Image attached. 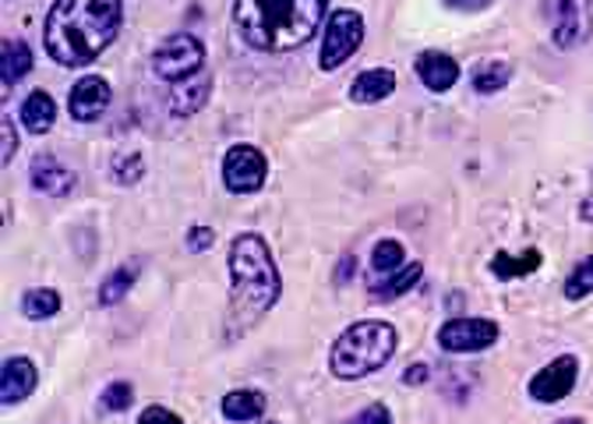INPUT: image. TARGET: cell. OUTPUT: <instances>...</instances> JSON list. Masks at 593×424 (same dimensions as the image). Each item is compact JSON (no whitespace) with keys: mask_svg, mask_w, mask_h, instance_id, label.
I'll use <instances>...</instances> for the list:
<instances>
[{"mask_svg":"<svg viewBox=\"0 0 593 424\" xmlns=\"http://www.w3.org/2000/svg\"><path fill=\"white\" fill-rule=\"evenodd\" d=\"M403 259H406V251H403V244L399 241H378L375 244V251H371V269H375V280H382V276H393L396 269H403Z\"/></svg>","mask_w":593,"mask_h":424,"instance_id":"cell-25","label":"cell"},{"mask_svg":"<svg viewBox=\"0 0 593 424\" xmlns=\"http://www.w3.org/2000/svg\"><path fill=\"white\" fill-rule=\"evenodd\" d=\"M212 241H216L212 227H191L188 230V251H209Z\"/></svg>","mask_w":593,"mask_h":424,"instance_id":"cell-31","label":"cell"},{"mask_svg":"<svg viewBox=\"0 0 593 424\" xmlns=\"http://www.w3.org/2000/svg\"><path fill=\"white\" fill-rule=\"evenodd\" d=\"M396 89V75L388 67H367L350 85V99L353 104H382Z\"/></svg>","mask_w":593,"mask_h":424,"instance_id":"cell-15","label":"cell"},{"mask_svg":"<svg viewBox=\"0 0 593 424\" xmlns=\"http://www.w3.org/2000/svg\"><path fill=\"white\" fill-rule=\"evenodd\" d=\"M508 78H513V67H508L505 61H487V64L477 67V72H473V89L491 96V93L505 89Z\"/></svg>","mask_w":593,"mask_h":424,"instance_id":"cell-24","label":"cell"},{"mask_svg":"<svg viewBox=\"0 0 593 424\" xmlns=\"http://www.w3.org/2000/svg\"><path fill=\"white\" fill-rule=\"evenodd\" d=\"M209 96H212V75L198 72V75L174 85V93H169V113H174V117H191V113H198L201 107L209 104Z\"/></svg>","mask_w":593,"mask_h":424,"instance_id":"cell-13","label":"cell"},{"mask_svg":"<svg viewBox=\"0 0 593 424\" xmlns=\"http://www.w3.org/2000/svg\"><path fill=\"white\" fill-rule=\"evenodd\" d=\"M554 424H583L580 417H565V421H554Z\"/></svg>","mask_w":593,"mask_h":424,"instance_id":"cell-37","label":"cell"},{"mask_svg":"<svg viewBox=\"0 0 593 424\" xmlns=\"http://www.w3.org/2000/svg\"><path fill=\"white\" fill-rule=\"evenodd\" d=\"M54 121H57V107H54V99H50V93H43V89L29 93V99L22 104V124L32 134H46L54 128Z\"/></svg>","mask_w":593,"mask_h":424,"instance_id":"cell-18","label":"cell"},{"mask_svg":"<svg viewBox=\"0 0 593 424\" xmlns=\"http://www.w3.org/2000/svg\"><path fill=\"white\" fill-rule=\"evenodd\" d=\"M107 107H110V81L107 78L85 75V78L75 81L72 99H67V110H72L75 121L92 124V121H99V117L107 113Z\"/></svg>","mask_w":593,"mask_h":424,"instance_id":"cell-11","label":"cell"},{"mask_svg":"<svg viewBox=\"0 0 593 424\" xmlns=\"http://www.w3.org/2000/svg\"><path fill=\"white\" fill-rule=\"evenodd\" d=\"M498 326L491 318H452L438 329V347L449 354H477L495 347Z\"/></svg>","mask_w":593,"mask_h":424,"instance_id":"cell-9","label":"cell"},{"mask_svg":"<svg viewBox=\"0 0 593 424\" xmlns=\"http://www.w3.org/2000/svg\"><path fill=\"white\" fill-rule=\"evenodd\" d=\"M0 72H4V85L22 81L32 72V50L22 40H4L0 43Z\"/></svg>","mask_w":593,"mask_h":424,"instance_id":"cell-20","label":"cell"},{"mask_svg":"<svg viewBox=\"0 0 593 424\" xmlns=\"http://www.w3.org/2000/svg\"><path fill=\"white\" fill-rule=\"evenodd\" d=\"M121 19V0H57L43 29L46 54L64 67L92 64L117 40Z\"/></svg>","mask_w":593,"mask_h":424,"instance_id":"cell-1","label":"cell"},{"mask_svg":"<svg viewBox=\"0 0 593 424\" xmlns=\"http://www.w3.org/2000/svg\"><path fill=\"white\" fill-rule=\"evenodd\" d=\"M575 379H580V358H572V354H562V358H554L548 368H540L537 376L530 379V396L540 400V403H558L572 393Z\"/></svg>","mask_w":593,"mask_h":424,"instance_id":"cell-10","label":"cell"},{"mask_svg":"<svg viewBox=\"0 0 593 424\" xmlns=\"http://www.w3.org/2000/svg\"><path fill=\"white\" fill-rule=\"evenodd\" d=\"M446 8H452V11H466V14H473V11H484L487 4H495V0H442Z\"/></svg>","mask_w":593,"mask_h":424,"instance_id":"cell-33","label":"cell"},{"mask_svg":"<svg viewBox=\"0 0 593 424\" xmlns=\"http://www.w3.org/2000/svg\"><path fill=\"white\" fill-rule=\"evenodd\" d=\"M75 174L67 166H61L57 156H40L32 163V188L43 192V195H67L75 188Z\"/></svg>","mask_w":593,"mask_h":424,"instance_id":"cell-16","label":"cell"},{"mask_svg":"<svg viewBox=\"0 0 593 424\" xmlns=\"http://www.w3.org/2000/svg\"><path fill=\"white\" fill-rule=\"evenodd\" d=\"M139 424H184V417H177L169 406H149V411H142Z\"/></svg>","mask_w":593,"mask_h":424,"instance_id":"cell-30","label":"cell"},{"mask_svg":"<svg viewBox=\"0 0 593 424\" xmlns=\"http://www.w3.org/2000/svg\"><path fill=\"white\" fill-rule=\"evenodd\" d=\"M350 269H358V259H350V254H347V259L339 262V276H336V280L347 283V280H350Z\"/></svg>","mask_w":593,"mask_h":424,"instance_id":"cell-35","label":"cell"},{"mask_svg":"<svg viewBox=\"0 0 593 424\" xmlns=\"http://www.w3.org/2000/svg\"><path fill=\"white\" fill-rule=\"evenodd\" d=\"M268 177V160L259 145H233L223 160V181L233 195H254Z\"/></svg>","mask_w":593,"mask_h":424,"instance_id":"cell-8","label":"cell"},{"mask_svg":"<svg viewBox=\"0 0 593 424\" xmlns=\"http://www.w3.org/2000/svg\"><path fill=\"white\" fill-rule=\"evenodd\" d=\"M131 403H134L131 382H110V385L103 389V396H99V406H103L107 414H121V411H128Z\"/></svg>","mask_w":593,"mask_h":424,"instance_id":"cell-27","label":"cell"},{"mask_svg":"<svg viewBox=\"0 0 593 424\" xmlns=\"http://www.w3.org/2000/svg\"><path fill=\"white\" fill-rule=\"evenodd\" d=\"M36 382H40L36 365H32L29 358H8L4 368H0V403L4 406L22 403L25 396H32Z\"/></svg>","mask_w":593,"mask_h":424,"instance_id":"cell-12","label":"cell"},{"mask_svg":"<svg viewBox=\"0 0 593 424\" xmlns=\"http://www.w3.org/2000/svg\"><path fill=\"white\" fill-rule=\"evenodd\" d=\"M134 276H139V269L134 265H117L113 273L99 283V304H117L121 297H128V291H131V283H134Z\"/></svg>","mask_w":593,"mask_h":424,"instance_id":"cell-23","label":"cell"},{"mask_svg":"<svg viewBox=\"0 0 593 424\" xmlns=\"http://www.w3.org/2000/svg\"><path fill=\"white\" fill-rule=\"evenodd\" d=\"M142 174H145V163H142V156H117L113 160V181L117 184H139L142 181Z\"/></svg>","mask_w":593,"mask_h":424,"instance_id":"cell-28","label":"cell"},{"mask_svg":"<svg viewBox=\"0 0 593 424\" xmlns=\"http://www.w3.org/2000/svg\"><path fill=\"white\" fill-rule=\"evenodd\" d=\"M586 294H593V254H586V259L572 269V276L565 280V297L569 301H580Z\"/></svg>","mask_w":593,"mask_h":424,"instance_id":"cell-26","label":"cell"},{"mask_svg":"<svg viewBox=\"0 0 593 424\" xmlns=\"http://www.w3.org/2000/svg\"><path fill=\"white\" fill-rule=\"evenodd\" d=\"M417 78L428 85L431 93H449L460 81V64H455L442 50H424L417 57Z\"/></svg>","mask_w":593,"mask_h":424,"instance_id":"cell-14","label":"cell"},{"mask_svg":"<svg viewBox=\"0 0 593 424\" xmlns=\"http://www.w3.org/2000/svg\"><path fill=\"white\" fill-rule=\"evenodd\" d=\"M0 128H4V166L14 160V149H19V134H14V124H11V117H4V121H0Z\"/></svg>","mask_w":593,"mask_h":424,"instance_id":"cell-32","label":"cell"},{"mask_svg":"<svg viewBox=\"0 0 593 424\" xmlns=\"http://www.w3.org/2000/svg\"><path fill=\"white\" fill-rule=\"evenodd\" d=\"M396 354V329L388 322L364 318L336 339L329 354V368L336 379H364L371 371L393 361Z\"/></svg>","mask_w":593,"mask_h":424,"instance_id":"cell-4","label":"cell"},{"mask_svg":"<svg viewBox=\"0 0 593 424\" xmlns=\"http://www.w3.org/2000/svg\"><path fill=\"white\" fill-rule=\"evenodd\" d=\"M534 269H540V251H527L523 259H513L508 251H498L495 259H491V273L498 280H519V276H530Z\"/></svg>","mask_w":593,"mask_h":424,"instance_id":"cell-21","label":"cell"},{"mask_svg":"<svg viewBox=\"0 0 593 424\" xmlns=\"http://www.w3.org/2000/svg\"><path fill=\"white\" fill-rule=\"evenodd\" d=\"M424 276V265L420 262H410V265H403L396 269L393 276H382V280H371V301H396L403 297L410 286Z\"/></svg>","mask_w":593,"mask_h":424,"instance_id":"cell-17","label":"cell"},{"mask_svg":"<svg viewBox=\"0 0 593 424\" xmlns=\"http://www.w3.org/2000/svg\"><path fill=\"white\" fill-rule=\"evenodd\" d=\"M22 312L25 318H54L61 312V294L54 286H36V291H25L22 297Z\"/></svg>","mask_w":593,"mask_h":424,"instance_id":"cell-22","label":"cell"},{"mask_svg":"<svg viewBox=\"0 0 593 424\" xmlns=\"http://www.w3.org/2000/svg\"><path fill=\"white\" fill-rule=\"evenodd\" d=\"M329 0H233V29L259 54H286L308 43Z\"/></svg>","mask_w":593,"mask_h":424,"instance_id":"cell-3","label":"cell"},{"mask_svg":"<svg viewBox=\"0 0 593 424\" xmlns=\"http://www.w3.org/2000/svg\"><path fill=\"white\" fill-rule=\"evenodd\" d=\"M347 424H393V414H388L385 403H371V406H364V411L353 421H347Z\"/></svg>","mask_w":593,"mask_h":424,"instance_id":"cell-29","label":"cell"},{"mask_svg":"<svg viewBox=\"0 0 593 424\" xmlns=\"http://www.w3.org/2000/svg\"><path fill=\"white\" fill-rule=\"evenodd\" d=\"M201 64H206V46H201L195 36H188V32H177V36L163 40L156 54H152V72L174 85L198 75Z\"/></svg>","mask_w":593,"mask_h":424,"instance_id":"cell-6","label":"cell"},{"mask_svg":"<svg viewBox=\"0 0 593 424\" xmlns=\"http://www.w3.org/2000/svg\"><path fill=\"white\" fill-rule=\"evenodd\" d=\"M428 376H431L428 365H414V368L403 371V382H406V385H424V382H428Z\"/></svg>","mask_w":593,"mask_h":424,"instance_id":"cell-34","label":"cell"},{"mask_svg":"<svg viewBox=\"0 0 593 424\" xmlns=\"http://www.w3.org/2000/svg\"><path fill=\"white\" fill-rule=\"evenodd\" d=\"M361 43H364V19H361V11H350V8L332 11L329 22H326V40H321L318 67H321V72H336L339 64L358 54Z\"/></svg>","mask_w":593,"mask_h":424,"instance_id":"cell-5","label":"cell"},{"mask_svg":"<svg viewBox=\"0 0 593 424\" xmlns=\"http://www.w3.org/2000/svg\"><path fill=\"white\" fill-rule=\"evenodd\" d=\"M279 269L262 233H237L230 244V304H227V336L237 339L276 308L279 301Z\"/></svg>","mask_w":593,"mask_h":424,"instance_id":"cell-2","label":"cell"},{"mask_svg":"<svg viewBox=\"0 0 593 424\" xmlns=\"http://www.w3.org/2000/svg\"><path fill=\"white\" fill-rule=\"evenodd\" d=\"M227 421H259L265 411V393H254V389H237V393H227L223 403H219Z\"/></svg>","mask_w":593,"mask_h":424,"instance_id":"cell-19","label":"cell"},{"mask_svg":"<svg viewBox=\"0 0 593 424\" xmlns=\"http://www.w3.org/2000/svg\"><path fill=\"white\" fill-rule=\"evenodd\" d=\"M583 209H586V213H583V216H586V219H593V198H590V202H586V206H583Z\"/></svg>","mask_w":593,"mask_h":424,"instance_id":"cell-36","label":"cell"},{"mask_svg":"<svg viewBox=\"0 0 593 424\" xmlns=\"http://www.w3.org/2000/svg\"><path fill=\"white\" fill-rule=\"evenodd\" d=\"M548 22L558 50L583 46L593 32V0H548Z\"/></svg>","mask_w":593,"mask_h":424,"instance_id":"cell-7","label":"cell"}]
</instances>
